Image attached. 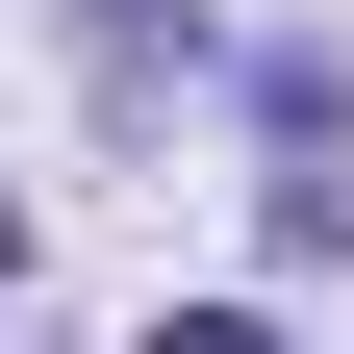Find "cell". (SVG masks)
<instances>
[{
    "label": "cell",
    "instance_id": "obj_1",
    "mask_svg": "<svg viewBox=\"0 0 354 354\" xmlns=\"http://www.w3.org/2000/svg\"><path fill=\"white\" fill-rule=\"evenodd\" d=\"M152 354H279V329H253V304H177V329H152Z\"/></svg>",
    "mask_w": 354,
    "mask_h": 354
}]
</instances>
